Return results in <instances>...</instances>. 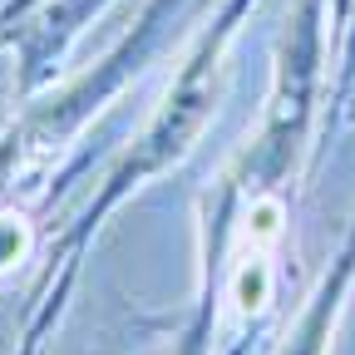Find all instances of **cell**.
I'll return each mask as SVG.
<instances>
[{
  "label": "cell",
  "mask_w": 355,
  "mask_h": 355,
  "mask_svg": "<svg viewBox=\"0 0 355 355\" xmlns=\"http://www.w3.org/2000/svg\"><path fill=\"white\" fill-rule=\"evenodd\" d=\"M25 252H30V227H25L20 217L0 212V272H10Z\"/></svg>",
  "instance_id": "1"
},
{
  "label": "cell",
  "mask_w": 355,
  "mask_h": 355,
  "mask_svg": "<svg viewBox=\"0 0 355 355\" xmlns=\"http://www.w3.org/2000/svg\"><path fill=\"white\" fill-rule=\"evenodd\" d=\"M261 301H266V266L252 261V266H242V272H237V306H242V311H257Z\"/></svg>",
  "instance_id": "2"
},
{
  "label": "cell",
  "mask_w": 355,
  "mask_h": 355,
  "mask_svg": "<svg viewBox=\"0 0 355 355\" xmlns=\"http://www.w3.org/2000/svg\"><path fill=\"white\" fill-rule=\"evenodd\" d=\"M252 232H257V242H272L277 232H282V202H272V198H261L257 207H252Z\"/></svg>",
  "instance_id": "3"
}]
</instances>
